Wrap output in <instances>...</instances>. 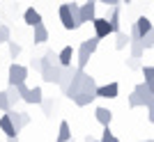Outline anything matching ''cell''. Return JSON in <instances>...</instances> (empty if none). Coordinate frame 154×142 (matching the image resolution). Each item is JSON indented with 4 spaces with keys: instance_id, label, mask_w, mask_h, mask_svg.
<instances>
[{
    "instance_id": "37",
    "label": "cell",
    "mask_w": 154,
    "mask_h": 142,
    "mask_svg": "<svg viewBox=\"0 0 154 142\" xmlns=\"http://www.w3.org/2000/svg\"><path fill=\"white\" fill-rule=\"evenodd\" d=\"M145 142H154V140H145Z\"/></svg>"
},
{
    "instance_id": "4",
    "label": "cell",
    "mask_w": 154,
    "mask_h": 142,
    "mask_svg": "<svg viewBox=\"0 0 154 142\" xmlns=\"http://www.w3.org/2000/svg\"><path fill=\"white\" fill-rule=\"evenodd\" d=\"M26 78H28V67L23 64H9V71H7V80H9V85H19V83H26Z\"/></svg>"
},
{
    "instance_id": "3",
    "label": "cell",
    "mask_w": 154,
    "mask_h": 142,
    "mask_svg": "<svg viewBox=\"0 0 154 142\" xmlns=\"http://www.w3.org/2000/svg\"><path fill=\"white\" fill-rule=\"evenodd\" d=\"M97 48H99V39L97 37H90V39H85L83 44L78 46V64L76 69L85 71V67H88V62H90V58L97 53Z\"/></svg>"
},
{
    "instance_id": "6",
    "label": "cell",
    "mask_w": 154,
    "mask_h": 142,
    "mask_svg": "<svg viewBox=\"0 0 154 142\" xmlns=\"http://www.w3.org/2000/svg\"><path fill=\"white\" fill-rule=\"evenodd\" d=\"M90 23L94 25V37H97V39H106L108 34H113L108 19H99V16H94V19H92Z\"/></svg>"
},
{
    "instance_id": "13",
    "label": "cell",
    "mask_w": 154,
    "mask_h": 142,
    "mask_svg": "<svg viewBox=\"0 0 154 142\" xmlns=\"http://www.w3.org/2000/svg\"><path fill=\"white\" fill-rule=\"evenodd\" d=\"M0 131H2L7 138H19V133H16V129L12 126V122H9V115H7V112L0 117Z\"/></svg>"
},
{
    "instance_id": "28",
    "label": "cell",
    "mask_w": 154,
    "mask_h": 142,
    "mask_svg": "<svg viewBox=\"0 0 154 142\" xmlns=\"http://www.w3.org/2000/svg\"><path fill=\"white\" fill-rule=\"evenodd\" d=\"M39 105L44 108V115L46 117H51V112H53V101H51V99H42V103H39Z\"/></svg>"
},
{
    "instance_id": "26",
    "label": "cell",
    "mask_w": 154,
    "mask_h": 142,
    "mask_svg": "<svg viewBox=\"0 0 154 142\" xmlns=\"http://www.w3.org/2000/svg\"><path fill=\"white\" fill-rule=\"evenodd\" d=\"M140 69H143V76H145V83L154 85V67L147 64V67H140Z\"/></svg>"
},
{
    "instance_id": "18",
    "label": "cell",
    "mask_w": 154,
    "mask_h": 142,
    "mask_svg": "<svg viewBox=\"0 0 154 142\" xmlns=\"http://www.w3.org/2000/svg\"><path fill=\"white\" fill-rule=\"evenodd\" d=\"M94 117H97V122L101 124V126H110V122H113V112H110L108 108H97Z\"/></svg>"
},
{
    "instance_id": "31",
    "label": "cell",
    "mask_w": 154,
    "mask_h": 142,
    "mask_svg": "<svg viewBox=\"0 0 154 142\" xmlns=\"http://www.w3.org/2000/svg\"><path fill=\"white\" fill-rule=\"evenodd\" d=\"M127 64H129V69H140V62H138V58L127 60Z\"/></svg>"
},
{
    "instance_id": "24",
    "label": "cell",
    "mask_w": 154,
    "mask_h": 142,
    "mask_svg": "<svg viewBox=\"0 0 154 142\" xmlns=\"http://www.w3.org/2000/svg\"><path fill=\"white\" fill-rule=\"evenodd\" d=\"M9 39H12V30H9V25L0 23V44H7Z\"/></svg>"
},
{
    "instance_id": "5",
    "label": "cell",
    "mask_w": 154,
    "mask_h": 142,
    "mask_svg": "<svg viewBox=\"0 0 154 142\" xmlns=\"http://www.w3.org/2000/svg\"><path fill=\"white\" fill-rule=\"evenodd\" d=\"M7 115H9V122H12V126L16 129V133H21V131L30 124V115H28V112H19V110L9 108V110H7Z\"/></svg>"
},
{
    "instance_id": "1",
    "label": "cell",
    "mask_w": 154,
    "mask_h": 142,
    "mask_svg": "<svg viewBox=\"0 0 154 142\" xmlns=\"http://www.w3.org/2000/svg\"><path fill=\"white\" fill-rule=\"evenodd\" d=\"M97 87V80L90 76V73H85V71L76 69L74 71V76H71V83L69 87L64 90V96H74V94H78V92H94Z\"/></svg>"
},
{
    "instance_id": "15",
    "label": "cell",
    "mask_w": 154,
    "mask_h": 142,
    "mask_svg": "<svg viewBox=\"0 0 154 142\" xmlns=\"http://www.w3.org/2000/svg\"><path fill=\"white\" fill-rule=\"evenodd\" d=\"M108 23H110V30H113V32H120V30H122V23H120V5H113V7H110V19H108Z\"/></svg>"
},
{
    "instance_id": "36",
    "label": "cell",
    "mask_w": 154,
    "mask_h": 142,
    "mask_svg": "<svg viewBox=\"0 0 154 142\" xmlns=\"http://www.w3.org/2000/svg\"><path fill=\"white\" fill-rule=\"evenodd\" d=\"M122 2H127V5H129V2H131V0H122Z\"/></svg>"
},
{
    "instance_id": "23",
    "label": "cell",
    "mask_w": 154,
    "mask_h": 142,
    "mask_svg": "<svg viewBox=\"0 0 154 142\" xmlns=\"http://www.w3.org/2000/svg\"><path fill=\"white\" fill-rule=\"evenodd\" d=\"M69 12H71V19H74V23H76V28H81L83 21H81V9H78L76 2H69Z\"/></svg>"
},
{
    "instance_id": "29",
    "label": "cell",
    "mask_w": 154,
    "mask_h": 142,
    "mask_svg": "<svg viewBox=\"0 0 154 142\" xmlns=\"http://www.w3.org/2000/svg\"><path fill=\"white\" fill-rule=\"evenodd\" d=\"M110 140H113V131H110V126H103L101 140H99V142H110Z\"/></svg>"
},
{
    "instance_id": "38",
    "label": "cell",
    "mask_w": 154,
    "mask_h": 142,
    "mask_svg": "<svg viewBox=\"0 0 154 142\" xmlns=\"http://www.w3.org/2000/svg\"><path fill=\"white\" fill-rule=\"evenodd\" d=\"M92 142H99V140H92Z\"/></svg>"
},
{
    "instance_id": "33",
    "label": "cell",
    "mask_w": 154,
    "mask_h": 142,
    "mask_svg": "<svg viewBox=\"0 0 154 142\" xmlns=\"http://www.w3.org/2000/svg\"><path fill=\"white\" fill-rule=\"evenodd\" d=\"M30 69L32 71H39V60H32V62H30Z\"/></svg>"
},
{
    "instance_id": "32",
    "label": "cell",
    "mask_w": 154,
    "mask_h": 142,
    "mask_svg": "<svg viewBox=\"0 0 154 142\" xmlns=\"http://www.w3.org/2000/svg\"><path fill=\"white\" fill-rule=\"evenodd\" d=\"M97 2H101V5H106V7H113V5H120L122 0H97Z\"/></svg>"
},
{
    "instance_id": "27",
    "label": "cell",
    "mask_w": 154,
    "mask_h": 142,
    "mask_svg": "<svg viewBox=\"0 0 154 142\" xmlns=\"http://www.w3.org/2000/svg\"><path fill=\"white\" fill-rule=\"evenodd\" d=\"M7 46H9V58H19L21 55V44H16V41H12V39H9V41H7Z\"/></svg>"
},
{
    "instance_id": "22",
    "label": "cell",
    "mask_w": 154,
    "mask_h": 142,
    "mask_svg": "<svg viewBox=\"0 0 154 142\" xmlns=\"http://www.w3.org/2000/svg\"><path fill=\"white\" fill-rule=\"evenodd\" d=\"M117 34V41H115V51H124L129 46V34L124 32V30H120V32H115Z\"/></svg>"
},
{
    "instance_id": "21",
    "label": "cell",
    "mask_w": 154,
    "mask_h": 142,
    "mask_svg": "<svg viewBox=\"0 0 154 142\" xmlns=\"http://www.w3.org/2000/svg\"><path fill=\"white\" fill-rule=\"evenodd\" d=\"M5 94H7V103H9V108H14V105L21 101V99H19V92H16V87H12V85L5 90Z\"/></svg>"
},
{
    "instance_id": "11",
    "label": "cell",
    "mask_w": 154,
    "mask_h": 142,
    "mask_svg": "<svg viewBox=\"0 0 154 142\" xmlns=\"http://www.w3.org/2000/svg\"><path fill=\"white\" fill-rule=\"evenodd\" d=\"M94 99H97L94 92H78V94H74V96H71V101H74L78 108H85V105H90Z\"/></svg>"
},
{
    "instance_id": "39",
    "label": "cell",
    "mask_w": 154,
    "mask_h": 142,
    "mask_svg": "<svg viewBox=\"0 0 154 142\" xmlns=\"http://www.w3.org/2000/svg\"><path fill=\"white\" fill-rule=\"evenodd\" d=\"M14 2H16V0H14Z\"/></svg>"
},
{
    "instance_id": "35",
    "label": "cell",
    "mask_w": 154,
    "mask_h": 142,
    "mask_svg": "<svg viewBox=\"0 0 154 142\" xmlns=\"http://www.w3.org/2000/svg\"><path fill=\"white\" fill-rule=\"evenodd\" d=\"M110 142H120V140H117V138H115V135H113V140H110Z\"/></svg>"
},
{
    "instance_id": "14",
    "label": "cell",
    "mask_w": 154,
    "mask_h": 142,
    "mask_svg": "<svg viewBox=\"0 0 154 142\" xmlns=\"http://www.w3.org/2000/svg\"><path fill=\"white\" fill-rule=\"evenodd\" d=\"M74 71H76V67H62V73H60V80H58V85H60V90H62V92L69 87Z\"/></svg>"
},
{
    "instance_id": "8",
    "label": "cell",
    "mask_w": 154,
    "mask_h": 142,
    "mask_svg": "<svg viewBox=\"0 0 154 142\" xmlns=\"http://www.w3.org/2000/svg\"><path fill=\"white\" fill-rule=\"evenodd\" d=\"M58 16H60V23H62V28H64V30H78V28H76V23H74V19H71L69 2L60 5V9H58Z\"/></svg>"
},
{
    "instance_id": "19",
    "label": "cell",
    "mask_w": 154,
    "mask_h": 142,
    "mask_svg": "<svg viewBox=\"0 0 154 142\" xmlns=\"http://www.w3.org/2000/svg\"><path fill=\"white\" fill-rule=\"evenodd\" d=\"M134 25H136V30H138V34H140V37H145L147 32H152V21H149L147 16H140Z\"/></svg>"
},
{
    "instance_id": "7",
    "label": "cell",
    "mask_w": 154,
    "mask_h": 142,
    "mask_svg": "<svg viewBox=\"0 0 154 142\" xmlns=\"http://www.w3.org/2000/svg\"><path fill=\"white\" fill-rule=\"evenodd\" d=\"M117 92H120V85L117 83H108V85H97L94 87V96L97 99H117Z\"/></svg>"
},
{
    "instance_id": "25",
    "label": "cell",
    "mask_w": 154,
    "mask_h": 142,
    "mask_svg": "<svg viewBox=\"0 0 154 142\" xmlns=\"http://www.w3.org/2000/svg\"><path fill=\"white\" fill-rule=\"evenodd\" d=\"M140 44H143L145 51H152L154 48V32H147L145 37H140Z\"/></svg>"
},
{
    "instance_id": "34",
    "label": "cell",
    "mask_w": 154,
    "mask_h": 142,
    "mask_svg": "<svg viewBox=\"0 0 154 142\" xmlns=\"http://www.w3.org/2000/svg\"><path fill=\"white\" fill-rule=\"evenodd\" d=\"M7 142H19V138H7Z\"/></svg>"
},
{
    "instance_id": "10",
    "label": "cell",
    "mask_w": 154,
    "mask_h": 142,
    "mask_svg": "<svg viewBox=\"0 0 154 142\" xmlns=\"http://www.w3.org/2000/svg\"><path fill=\"white\" fill-rule=\"evenodd\" d=\"M42 99H44V92H42V87H28V92L21 96V101H26V103H32V105H39L42 103Z\"/></svg>"
},
{
    "instance_id": "20",
    "label": "cell",
    "mask_w": 154,
    "mask_h": 142,
    "mask_svg": "<svg viewBox=\"0 0 154 142\" xmlns=\"http://www.w3.org/2000/svg\"><path fill=\"white\" fill-rule=\"evenodd\" d=\"M69 140H71L69 122H62V124H60V133H58V142H69Z\"/></svg>"
},
{
    "instance_id": "16",
    "label": "cell",
    "mask_w": 154,
    "mask_h": 142,
    "mask_svg": "<svg viewBox=\"0 0 154 142\" xmlns=\"http://www.w3.org/2000/svg\"><path fill=\"white\" fill-rule=\"evenodd\" d=\"M71 60H74V48H71V46H64L62 51L58 53V64L60 67H71Z\"/></svg>"
},
{
    "instance_id": "9",
    "label": "cell",
    "mask_w": 154,
    "mask_h": 142,
    "mask_svg": "<svg viewBox=\"0 0 154 142\" xmlns=\"http://www.w3.org/2000/svg\"><path fill=\"white\" fill-rule=\"evenodd\" d=\"M78 9H81V21L83 23H90L97 16V2L94 0H85L83 5H78Z\"/></svg>"
},
{
    "instance_id": "2",
    "label": "cell",
    "mask_w": 154,
    "mask_h": 142,
    "mask_svg": "<svg viewBox=\"0 0 154 142\" xmlns=\"http://www.w3.org/2000/svg\"><path fill=\"white\" fill-rule=\"evenodd\" d=\"M154 103V85L140 83L136 85L134 92L129 94V108H140V105H152Z\"/></svg>"
},
{
    "instance_id": "30",
    "label": "cell",
    "mask_w": 154,
    "mask_h": 142,
    "mask_svg": "<svg viewBox=\"0 0 154 142\" xmlns=\"http://www.w3.org/2000/svg\"><path fill=\"white\" fill-rule=\"evenodd\" d=\"M0 110H2V112H7V110H9V103H7V94H5V90L0 92Z\"/></svg>"
},
{
    "instance_id": "40",
    "label": "cell",
    "mask_w": 154,
    "mask_h": 142,
    "mask_svg": "<svg viewBox=\"0 0 154 142\" xmlns=\"http://www.w3.org/2000/svg\"><path fill=\"white\" fill-rule=\"evenodd\" d=\"M94 2H97V0H94Z\"/></svg>"
},
{
    "instance_id": "12",
    "label": "cell",
    "mask_w": 154,
    "mask_h": 142,
    "mask_svg": "<svg viewBox=\"0 0 154 142\" xmlns=\"http://www.w3.org/2000/svg\"><path fill=\"white\" fill-rule=\"evenodd\" d=\"M32 30H35V34H32V41H35V44H46V41H48V30H46L44 23L32 25Z\"/></svg>"
},
{
    "instance_id": "17",
    "label": "cell",
    "mask_w": 154,
    "mask_h": 142,
    "mask_svg": "<svg viewBox=\"0 0 154 142\" xmlns=\"http://www.w3.org/2000/svg\"><path fill=\"white\" fill-rule=\"evenodd\" d=\"M23 21L32 28V25H37V23H42V14H39L35 7H28L26 12H23Z\"/></svg>"
}]
</instances>
